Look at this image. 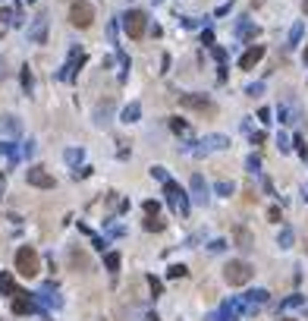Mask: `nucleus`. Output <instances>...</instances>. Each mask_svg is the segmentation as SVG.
I'll return each instance as SVG.
<instances>
[{
	"mask_svg": "<svg viewBox=\"0 0 308 321\" xmlns=\"http://www.w3.org/2000/svg\"><path fill=\"white\" fill-rule=\"evenodd\" d=\"M202 145L207 151H223V148H230V139H226V136H205Z\"/></svg>",
	"mask_w": 308,
	"mask_h": 321,
	"instance_id": "13",
	"label": "nucleus"
},
{
	"mask_svg": "<svg viewBox=\"0 0 308 321\" xmlns=\"http://www.w3.org/2000/svg\"><path fill=\"white\" fill-rule=\"evenodd\" d=\"M104 268L110 274H117L120 271V252H107V255H104Z\"/></svg>",
	"mask_w": 308,
	"mask_h": 321,
	"instance_id": "22",
	"label": "nucleus"
},
{
	"mask_svg": "<svg viewBox=\"0 0 308 321\" xmlns=\"http://www.w3.org/2000/svg\"><path fill=\"white\" fill-rule=\"evenodd\" d=\"M19 82H22V91H25V95H32V89H35V79H32V70H29V66H22V72H19Z\"/></svg>",
	"mask_w": 308,
	"mask_h": 321,
	"instance_id": "18",
	"label": "nucleus"
},
{
	"mask_svg": "<svg viewBox=\"0 0 308 321\" xmlns=\"http://www.w3.org/2000/svg\"><path fill=\"white\" fill-rule=\"evenodd\" d=\"M0 158H10V160H19L22 155L16 151V145L13 142H0Z\"/></svg>",
	"mask_w": 308,
	"mask_h": 321,
	"instance_id": "21",
	"label": "nucleus"
},
{
	"mask_svg": "<svg viewBox=\"0 0 308 321\" xmlns=\"http://www.w3.org/2000/svg\"><path fill=\"white\" fill-rule=\"evenodd\" d=\"M91 243H95V249H98V252H104V249H107V239H101V236H91Z\"/></svg>",
	"mask_w": 308,
	"mask_h": 321,
	"instance_id": "39",
	"label": "nucleus"
},
{
	"mask_svg": "<svg viewBox=\"0 0 308 321\" xmlns=\"http://www.w3.org/2000/svg\"><path fill=\"white\" fill-rule=\"evenodd\" d=\"M164 196H167V205H170L176 214H189V196H186L183 189H179V183H173V179H167L164 183Z\"/></svg>",
	"mask_w": 308,
	"mask_h": 321,
	"instance_id": "4",
	"label": "nucleus"
},
{
	"mask_svg": "<svg viewBox=\"0 0 308 321\" xmlns=\"http://www.w3.org/2000/svg\"><path fill=\"white\" fill-rule=\"evenodd\" d=\"M82 63H85V54L76 48V51L69 54V60H66V66H63V70L57 72V76L63 79V82H72V79H76V70H79V66H82Z\"/></svg>",
	"mask_w": 308,
	"mask_h": 321,
	"instance_id": "9",
	"label": "nucleus"
},
{
	"mask_svg": "<svg viewBox=\"0 0 308 321\" xmlns=\"http://www.w3.org/2000/svg\"><path fill=\"white\" fill-rule=\"evenodd\" d=\"M164 220H160V217H151V214H148V217H145V230H164Z\"/></svg>",
	"mask_w": 308,
	"mask_h": 321,
	"instance_id": "27",
	"label": "nucleus"
},
{
	"mask_svg": "<svg viewBox=\"0 0 308 321\" xmlns=\"http://www.w3.org/2000/svg\"><path fill=\"white\" fill-rule=\"evenodd\" d=\"M302 32H305V25H302V22H296V25H292V29H290V44H299Z\"/></svg>",
	"mask_w": 308,
	"mask_h": 321,
	"instance_id": "28",
	"label": "nucleus"
},
{
	"mask_svg": "<svg viewBox=\"0 0 308 321\" xmlns=\"http://www.w3.org/2000/svg\"><path fill=\"white\" fill-rule=\"evenodd\" d=\"M138 117H142V104H138V101L126 104L123 113H120V120H123V123H138Z\"/></svg>",
	"mask_w": 308,
	"mask_h": 321,
	"instance_id": "14",
	"label": "nucleus"
},
{
	"mask_svg": "<svg viewBox=\"0 0 308 321\" xmlns=\"http://www.w3.org/2000/svg\"><path fill=\"white\" fill-rule=\"evenodd\" d=\"M236 243H239V249H252V233L245 227H236Z\"/></svg>",
	"mask_w": 308,
	"mask_h": 321,
	"instance_id": "20",
	"label": "nucleus"
},
{
	"mask_svg": "<svg viewBox=\"0 0 308 321\" xmlns=\"http://www.w3.org/2000/svg\"><path fill=\"white\" fill-rule=\"evenodd\" d=\"M186 274H189V268H186V265H170V268H167V277H170V280L186 277Z\"/></svg>",
	"mask_w": 308,
	"mask_h": 321,
	"instance_id": "24",
	"label": "nucleus"
},
{
	"mask_svg": "<svg viewBox=\"0 0 308 321\" xmlns=\"http://www.w3.org/2000/svg\"><path fill=\"white\" fill-rule=\"evenodd\" d=\"M264 139H267L264 132H252V145H261V142H264Z\"/></svg>",
	"mask_w": 308,
	"mask_h": 321,
	"instance_id": "43",
	"label": "nucleus"
},
{
	"mask_svg": "<svg viewBox=\"0 0 308 321\" xmlns=\"http://www.w3.org/2000/svg\"><path fill=\"white\" fill-rule=\"evenodd\" d=\"M170 70V54H164V57H160V72H167Z\"/></svg>",
	"mask_w": 308,
	"mask_h": 321,
	"instance_id": "42",
	"label": "nucleus"
},
{
	"mask_svg": "<svg viewBox=\"0 0 308 321\" xmlns=\"http://www.w3.org/2000/svg\"><path fill=\"white\" fill-rule=\"evenodd\" d=\"M148 173H151V179H157V183H167V179H170L167 177V167H160V164H154Z\"/></svg>",
	"mask_w": 308,
	"mask_h": 321,
	"instance_id": "25",
	"label": "nucleus"
},
{
	"mask_svg": "<svg viewBox=\"0 0 308 321\" xmlns=\"http://www.w3.org/2000/svg\"><path fill=\"white\" fill-rule=\"evenodd\" d=\"M123 32L129 38H142L145 32H148V16H145L142 10H129L123 16Z\"/></svg>",
	"mask_w": 308,
	"mask_h": 321,
	"instance_id": "6",
	"label": "nucleus"
},
{
	"mask_svg": "<svg viewBox=\"0 0 308 321\" xmlns=\"http://www.w3.org/2000/svg\"><path fill=\"white\" fill-rule=\"evenodd\" d=\"M82 158H85V148H66L63 151V160L69 167H79V164H82Z\"/></svg>",
	"mask_w": 308,
	"mask_h": 321,
	"instance_id": "16",
	"label": "nucleus"
},
{
	"mask_svg": "<svg viewBox=\"0 0 308 321\" xmlns=\"http://www.w3.org/2000/svg\"><path fill=\"white\" fill-rule=\"evenodd\" d=\"M85 177H91V167H76V170H72V179H85Z\"/></svg>",
	"mask_w": 308,
	"mask_h": 321,
	"instance_id": "32",
	"label": "nucleus"
},
{
	"mask_svg": "<svg viewBox=\"0 0 308 321\" xmlns=\"http://www.w3.org/2000/svg\"><path fill=\"white\" fill-rule=\"evenodd\" d=\"M170 129L176 132V136H183V139H192L189 123H186V120H179V117H173V120H170Z\"/></svg>",
	"mask_w": 308,
	"mask_h": 321,
	"instance_id": "17",
	"label": "nucleus"
},
{
	"mask_svg": "<svg viewBox=\"0 0 308 321\" xmlns=\"http://www.w3.org/2000/svg\"><path fill=\"white\" fill-rule=\"evenodd\" d=\"M302 303H305V299H302V296L296 293V296H290V299L283 303V309H296V305H302Z\"/></svg>",
	"mask_w": 308,
	"mask_h": 321,
	"instance_id": "34",
	"label": "nucleus"
},
{
	"mask_svg": "<svg viewBox=\"0 0 308 321\" xmlns=\"http://www.w3.org/2000/svg\"><path fill=\"white\" fill-rule=\"evenodd\" d=\"M0 293L3 296H19V286H16V280H13V274H0Z\"/></svg>",
	"mask_w": 308,
	"mask_h": 321,
	"instance_id": "15",
	"label": "nucleus"
},
{
	"mask_svg": "<svg viewBox=\"0 0 308 321\" xmlns=\"http://www.w3.org/2000/svg\"><path fill=\"white\" fill-rule=\"evenodd\" d=\"M261 57H264V48H261V44H255V48H249V51L242 54V57H239V70H252V66H255Z\"/></svg>",
	"mask_w": 308,
	"mask_h": 321,
	"instance_id": "11",
	"label": "nucleus"
},
{
	"mask_svg": "<svg viewBox=\"0 0 308 321\" xmlns=\"http://www.w3.org/2000/svg\"><path fill=\"white\" fill-rule=\"evenodd\" d=\"M261 91H264V85L261 82H255V85H249V89H245V95H252V98H258Z\"/></svg>",
	"mask_w": 308,
	"mask_h": 321,
	"instance_id": "35",
	"label": "nucleus"
},
{
	"mask_svg": "<svg viewBox=\"0 0 308 321\" xmlns=\"http://www.w3.org/2000/svg\"><path fill=\"white\" fill-rule=\"evenodd\" d=\"M280 321H296V318H280Z\"/></svg>",
	"mask_w": 308,
	"mask_h": 321,
	"instance_id": "49",
	"label": "nucleus"
},
{
	"mask_svg": "<svg viewBox=\"0 0 308 321\" xmlns=\"http://www.w3.org/2000/svg\"><path fill=\"white\" fill-rule=\"evenodd\" d=\"M13 312H16V315H32V312H38V299L32 296V293L19 290V296H13Z\"/></svg>",
	"mask_w": 308,
	"mask_h": 321,
	"instance_id": "8",
	"label": "nucleus"
},
{
	"mask_svg": "<svg viewBox=\"0 0 308 321\" xmlns=\"http://www.w3.org/2000/svg\"><path fill=\"white\" fill-rule=\"evenodd\" d=\"M157 211H160V205H157V202H145V214H151V217H157Z\"/></svg>",
	"mask_w": 308,
	"mask_h": 321,
	"instance_id": "36",
	"label": "nucleus"
},
{
	"mask_svg": "<svg viewBox=\"0 0 308 321\" xmlns=\"http://www.w3.org/2000/svg\"><path fill=\"white\" fill-rule=\"evenodd\" d=\"M0 129H6L10 136H19V120L16 117H0Z\"/></svg>",
	"mask_w": 308,
	"mask_h": 321,
	"instance_id": "19",
	"label": "nucleus"
},
{
	"mask_svg": "<svg viewBox=\"0 0 308 321\" xmlns=\"http://www.w3.org/2000/svg\"><path fill=\"white\" fill-rule=\"evenodd\" d=\"M110 107H113L110 101H107V104H101V107H98V113H95V123H98V126H104V123H107V117H110Z\"/></svg>",
	"mask_w": 308,
	"mask_h": 321,
	"instance_id": "23",
	"label": "nucleus"
},
{
	"mask_svg": "<svg viewBox=\"0 0 308 321\" xmlns=\"http://www.w3.org/2000/svg\"><path fill=\"white\" fill-rule=\"evenodd\" d=\"M302 196H305V202H308V186H305V189H302Z\"/></svg>",
	"mask_w": 308,
	"mask_h": 321,
	"instance_id": "48",
	"label": "nucleus"
},
{
	"mask_svg": "<svg viewBox=\"0 0 308 321\" xmlns=\"http://www.w3.org/2000/svg\"><path fill=\"white\" fill-rule=\"evenodd\" d=\"M277 142H280V151H290V139H286V136H280Z\"/></svg>",
	"mask_w": 308,
	"mask_h": 321,
	"instance_id": "45",
	"label": "nucleus"
},
{
	"mask_svg": "<svg viewBox=\"0 0 308 321\" xmlns=\"http://www.w3.org/2000/svg\"><path fill=\"white\" fill-rule=\"evenodd\" d=\"M305 63H308V48H305Z\"/></svg>",
	"mask_w": 308,
	"mask_h": 321,
	"instance_id": "50",
	"label": "nucleus"
},
{
	"mask_svg": "<svg viewBox=\"0 0 308 321\" xmlns=\"http://www.w3.org/2000/svg\"><path fill=\"white\" fill-rule=\"evenodd\" d=\"M296 151H299L302 158H308V145H305V139H296Z\"/></svg>",
	"mask_w": 308,
	"mask_h": 321,
	"instance_id": "38",
	"label": "nucleus"
},
{
	"mask_svg": "<svg viewBox=\"0 0 308 321\" xmlns=\"http://www.w3.org/2000/svg\"><path fill=\"white\" fill-rule=\"evenodd\" d=\"M214 192H217V196H233V183H217Z\"/></svg>",
	"mask_w": 308,
	"mask_h": 321,
	"instance_id": "33",
	"label": "nucleus"
},
{
	"mask_svg": "<svg viewBox=\"0 0 308 321\" xmlns=\"http://www.w3.org/2000/svg\"><path fill=\"white\" fill-rule=\"evenodd\" d=\"M258 120H264V123H267V120H271V110H267V107H261V110H258Z\"/></svg>",
	"mask_w": 308,
	"mask_h": 321,
	"instance_id": "46",
	"label": "nucleus"
},
{
	"mask_svg": "<svg viewBox=\"0 0 308 321\" xmlns=\"http://www.w3.org/2000/svg\"><path fill=\"white\" fill-rule=\"evenodd\" d=\"M145 321H160V318H157V315H148V318H145Z\"/></svg>",
	"mask_w": 308,
	"mask_h": 321,
	"instance_id": "47",
	"label": "nucleus"
},
{
	"mask_svg": "<svg viewBox=\"0 0 308 321\" xmlns=\"http://www.w3.org/2000/svg\"><path fill=\"white\" fill-rule=\"evenodd\" d=\"M202 44H214V32H211V29L202 32Z\"/></svg>",
	"mask_w": 308,
	"mask_h": 321,
	"instance_id": "40",
	"label": "nucleus"
},
{
	"mask_svg": "<svg viewBox=\"0 0 308 321\" xmlns=\"http://www.w3.org/2000/svg\"><path fill=\"white\" fill-rule=\"evenodd\" d=\"M214 57H217V63H223V60H226V51H223V48H214Z\"/></svg>",
	"mask_w": 308,
	"mask_h": 321,
	"instance_id": "44",
	"label": "nucleus"
},
{
	"mask_svg": "<svg viewBox=\"0 0 308 321\" xmlns=\"http://www.w3.org/2000/svg\"><path fill=\"white\" fill-rule=\"evenodd\" d=\"M16 271L22 274V277H38L41 274V258H38V252L32 249V246H19L16 249Z\"/></svg>",
	"mask_w": 308,
	"mask_h": 321,
	"instance_id": "1",
	"label": "nucleus"
},
{
	"mask_svg": "<svg viewBox=\"0 0 308 321\" xmlns=\"http://www.w3.org/2000/svg\"><path fill=\"white\" fill-rule=\"evenodd\" d=\"M25 179H29V186H35V189H53V177L44 167H29V170H25Z\"/></svg>",
	"mask_w": 308,
	"mask_h": 321,
	"instance_id": "7",
	"label": "nucleus"
},
{
	"mask_svg": "<svg viewBox=\"0 0 308 321\" xmlns=\"http://www.w3.org/2000/svg\"><path fill=\"white\" fill-rule=\"evenodd\" d=\"M245 167H249L252 173H258V170H261V158H258V155H249V160H245Z\"/></svg>",
	"mask_w": 308,
	"mask_h": 321,
	"instance_id": "30",
	"label": "nucleus"
},
{
	"mask_svg": "<svg viewBox=\"0 0 308 321\" xmlns=\"http://www.w3.org/2000/svg\"><path fill=\"white\" fill-rule=\"evenodd\" d=\"M44 38H48V16H35V22H32V29H29V41L44 44Z\"/></svg>",
	"mask_w": 308,
	"mask_h": 321,
	"instance_id": "10",
	"label": "nucleus"
},
{
	"mask_svg": "<svg viewBox=\"0 0 308 321\" xmlns=\"http://www.w3.org/2000/svg\"><path fill=\"white\" fill-rule=\"evenodd\" d=\"M148 286H151V293H154V296H160V280L154 277V274L148 277Z\"/></svg>",
	"mask_w": 308,
	"mask_h": 321,
	"instance_id": "37",
	"label": "nucleus"
},
{
	"mask_svg": "<svg viewBox=\"0 0 308 321\" xmlns=\"http://www.w3.org/2000/svg\"><path fill=\"white\" fill-rule=\"evenodd\" d=\"M69 22L76 25V29H88V25L95 22V6H91L88 0H72L69 3Z\"/></svg>",
	"mask_w": 308,
	"mask_h": 321,
	"instance_id": "3",
	"label": "nucleus"
},
{
	"mask_svg": "<svg viewBox=\"0 0 308 321\" xmlns=\"http://www.w3.org/2000/svg\"><path fill=\"white\" fill-rule=\"evenodd\" d=\"M305 13H308V0H305Z\"/></svg>",
	"mask_w": 308,
	"mask_h": 321,
	"instance_id": "52",
	"label": "nucleus"
},
{
	"mask_svg": "<svg viewBox=\"0 0 308 321\" xmlns=\"http://www.w3.org/2000/svg\"><path fill=\"white\" fill-rule=\"evenodd\" d=\"M35 151H38V148H35V142H32V139H29V142H25L22 148H19V155H22V158H32V155H35Z\"/></svg>",
	"mask_w": 308,
	"mask_h": 321,
	"instance_id": "31",
	"label": "nucleus"
},
{
	"mask_svg": "<svg viewBox=\"0 0 308 321\" xmlns=\"http://www.w3.org/2000/svg\"><path fill=\"white\" fill-rule=\"evenodd\" d=\"M0 22H16V10H6V6H0Z\"/></svg>",
	"mask_w": 308,
	"mask_h": 321,
	"instance_id": "29",
	"label": "nucleus"
},
{
	"mask_svg": "<svg viewBox=\"0 0 308 321\" xmlns=\"http://www.w3.org/2000/svg\"><path fill=\"white\" fill-rule=\"evenodd\" d=\"M189 189H192V198H195L198 205H205V202H207V186H205V179L198 177V173H195V177H192Z\"/></svg>",
	"mask_w": 308,
	"mask_h": 321,
	"instance_id": "12",
	"label": "nucleus"
},
{
	"mask_svg": "<svg viewBox=\"0 0 308 321\" xmlns=\"http://www.w3.org/2000/svg\"><path fill=\"white\" fill-rule=\"evenodd\" d=\"M179 104L189 107V110L207 113V117H214V113H217V104H214L207 95H198V91H186V95H179Z\"/></svg>",
	"mask_w": 308,
	"mask_h": 321,
	"instance_id": "5",
	"label": "nucleus"
},
{
	"mask_svg": "<svg viewBox=\"0 0 308 321\" xmlns=\"http://www.w3.org/2000/svg\"><path fill=\"white\" fill-rule=\"evenodd\" d=\"M252 274H255V268H252L249 262H242V258H236V262H230L223 268V280L230 286H242L252 280Z\"/></svg>",
	"mask_w": 308,
	"mask_h": 321,
	"instance_id": "2",
	"label": "nucleus"
},
{
	"mask_svg": "<svg viewBox=\"0 0 308 321\" xmlns=\"http://www.w3.org/2000/svg\"><path fill=\"white\" fill-rule=\"evenodd\" d=\"M223 249H226L223 239H214V243H211V252H223Z\"/></svg>",
	"mask_w": 308,
	"mask_h": 321,
	"instance_id": "41",
	"label": "nucleus"
},
{
	"mask_svg": "<svg viewBox=\"0 0 308 321\" xmlns=\"http://www.w3.org/2000/svg\"><path fill=\"white\" fill-rule=\"evenodd\" d=\"M22 3H35V0H22Z\"/></svg>",
	"mask_w": 308,
	"mask_h": 321,
	"instance_id": "51",
	"label": "nucleus"
},
{
	"mask_svg": "<svg viewBox=\"0 0 308 321\" xmlns=\"http://www.w3.org/2000/svg\"><path fill=\"white\" fill-rule=\"evenodd\" d=\"M0 66H3V60H0Z\"/></svg>",
	"mask_w": 308,
	"mask_h": 321,
	"instance_id": "53",
	"label": "nucleus"
},
{
	"mask_svg": "<svg viewBox=\"0 0 308 321\" xmlns=\"http://www.w3.org/2000/svg\"><path fill=\"white\" fill-rule=\"evenodd\" d=\"M290 246H292V230L283 227V230H280V249H290Z\"/></svg>",
	"mask_w": 308,
	"mask_h": 321,
	"instance_id": "26",
	"label": "nucleus"
}]
</instances>
